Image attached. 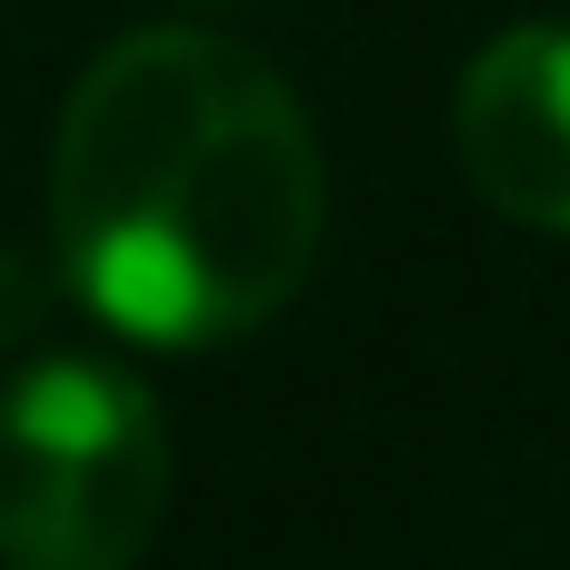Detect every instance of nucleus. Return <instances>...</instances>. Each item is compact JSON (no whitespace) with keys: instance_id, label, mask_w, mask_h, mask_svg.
Here are the masks:
<instances>
[{"instance_id":"obj_1","label":"nucleus","mask_w":570,"mask_h":570,"mask_svg":"<svg viewBox=\"0 0 570 570\" xmlns=\"http://www.w3.org/2000/svg\"><path fill=\"white\" fill-rule=\"evenodd\" d=\"M331 170L301 90L220 30L110 40L50 140L60 281L150 351H210L301 301Z\"/></svg>"},{"instance_id":"obj_2","label":"nucleus","mask_w":570,"mask_h":570,"mask_svg":"<svg viewBox=\"0 0 570 570\" xmlns=\"http://www.w3.org/2000/svg\"><path fill=\"white\" fill-rule=\"evenodd\" d=\"M170 511L160 401L120 361H30L0 391V570H130Z\"/></svg>"},{"instance_id":"obj_3","label":"nucleus","mask_w":570,"mask_h":570,"mask_svg":"<svg viewBox=\"0 0 570 570\" xmlns=\"http://www.w3.org/2000/svg\"><path fill=\"white\" fill-rule=\"evenodd\" d=\"M451 150L501 220L570 230V20H511L491 50H471Z\"/></svg>"},{"instance_id":"obj_4","label":"nucleus","mask_w":570,"mask_h":570,"mask_svg":"<svg viewBox=\"0 0 570 570\" xmlns=\"http://www.w3.org/2000/svg\"><path fill=\"white\" fill-rule=\"evenodd\" d=\"M40 321H50V281H40V261H30V250H0V351H20Z\"/></svg>"}]
</instances>
